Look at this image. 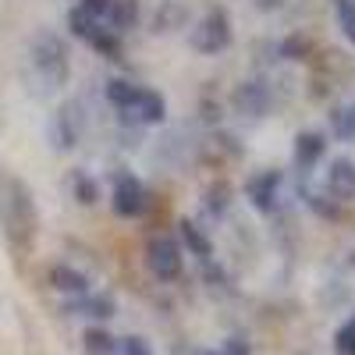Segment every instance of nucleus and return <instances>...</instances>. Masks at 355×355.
Masks as SVG:
<instances>
[{"label": "nucleus", "mask_w": 355, "mask_h": 355, "mask_svg": "<svg viewBox=\"0 0 355 355\" xmlns=\"http://www.w3.org/2000/svg\"><path fill=\"white\" fill-rule=\"evenodd\" d=\"M202 206H206V214H210V217H224L227 206H231V189H227V182H217V185L206 189V192H202Z\"/></svg>", "instance_id": "nucleus-21"}, {"label": "nucleus", "mask_w": 355, "mask_h": 355, "mask_svg": "<svg viewBox=\"0 0 355 355\" xmlns=\"http://www.w3.org/2000/svg\"><path fill=\"white\" fill-rule=\"evenodd\" d=\"M331 132L341 142H355V103H341L331 110Z\"/></svg>", "instance_id": "nucleus-19"}, {"label": "nucleus", "mask_w": 355, "mask_h": 355, "mask_svg": "<svg viewBox=\"0 0 355 355\" xmlns=\"http://www.w3.org/2000/svg\"><path fill=\"white\" fill-rule=\"evenodd\" d=\"M146 266H150V274L157 281H174L182 274V245L167 239V234H153L146 242Z\"/></svg>", "instance_id": "nucleus-5"}, {"label": "nucleus", "mask_w": 355, "mask_h": 355, "mask_svg": "<svg viewBox=\"0 0 355 355\" xmlns=\"http://www.w3.org/2000/svg\"><path fill=\"white\" fill-rule=\"evenodd\" d=\"M299 196H302V202L309 206V210H316L320 217H338V206H334V202H327V196L316 192L309 182H302V185H299Z\"/></svg>", "instance_id": "nucleus-24"}, {"label": "nucleus", "mask_w": 355, "mask_h": 355, "mask_svg": "<svg viewBox=\"0 0 355 355\" xmlns=\"http://www.w3.org/2000/svg\"><path fill=\"white\" fill-rule=\"evenodd\" d=\"M185 25V8L174 4V0H164L157 18H153V33H174V28Z\"/></svg>", "instance_id": "nucleus-20"}, {"label": "nucleus", "mask_w": 355, "mask_h": 355, "mask_svg": "<svg viewBox=\"0 0 355 355\" xmlns=\"http://www.w3.org/2000/svg\"><path fill=\"white\" fill-rule=\"evenodd\" d=\"M174 355H210V352H202V348H178Z\"/></svg>", "instance_id": "nucleus-31"}, {"label": "nucleus", "mask_w": 355, "mask_h": 355, "mask_svg": "<svg viewBox=\"0 0 355 355\" xmlns=\"http://www.w3.org/2000/svg\"><path fill=\"white\" fill-rule=\"evenodd\" d=\"M82 8H85L89 15H96V18H107V11H110V0H82Z\"/></svg>", "instance_id": "nucleus-30"}, {"label": "nucleus", "mask_w": 355, "mask_h": 355, "mask_svg": "<svg viewBox=\"0 0 355 355\" xmlns=\"http://www.w3.org/2000/svg\"><path fill=\"white\" fill-rule=\"evenodd\" d=\"M117 355H153V348H150V341H146V338L128 334V338L117 341Z\"/></svg>", "instance_id": "nucleus-26"}, {"label": "nucleus", "mask_w": 355, "mask_h": 355, "mask_svg": "<svg viewBox=\"0 0 355 355\" xmlns=\"http://www.w3.org/2000/svg\"><path fill=\"white\" fill-rule=\"evenodd\" d=\"M82 348H85V355H117V338L103 323H96V327H89L82 334Z\"/></svg>", "instance_id": "nucleus-15"}, {"label": "nucleus", "mask_w": 355, "mask_h": 355, "mask_svg": "<svg viewBox=\"0 0 355 355\" xmlns=\"http://www.w3.org/2000/svg\"><path fill=\"white\" fill-rule=\"evenodd\" d=\"M323 189H327V196H334L338 202H348L355 196V160L334 157L327 174H323Z\"/></svg>", "instance_id": "nucleus-11"}, {"label": "nucleus", "mask_w": 355, "mask_h": 355, "mask_svg": "<svg viewBox=\"0 0 355 355\" xmlns=\"http://www.w3.org/2000/svg\"><path fill=\"white\" fill-rule=\"evenodd\" d=\"M281 53H284V57H291V61H299V57L306 53V40H299V36L288 40V43L281 46Z\"/></svg>", "instance_id": "nucleus-29"}, {"label": "nucleus", "mask_w": 355, "mask_h": 355, "mask_svg": "<svg viewBox=\"0 0 355 355\" xmlns=\"http://www.w3.org/2000/svg\"><path fill=\"white\" fill-rule=\"evenodd\" d=\"M231 107H234V114L249 117V121H259V117H266V110H270V89L256 78H249L242 85H234Z\"/></svg>", "instance_id": "nucleus-6"}, {"label": "nucleus", "mask_w": 355, "mask_h": 355, "mask_svg": "<svg viewBox=\"0 0 355 355\" xmlns=\"http://www.w3.org/2000/svg\"><path fill=\"white\" fill-rule=\"evenodd\" d=\"M93 43V50L100 53V57H107V61H121V36L114 33V28H96V36L89 40Z\"/></svg>", "instance_id": "nucleus-22"}, {"label": "nucleus", "mask_w": 355, "mask_h": 355, "mask_svg": "<svg viewBox=\"0 0 355 355\" xmlns=\"http://www.w3.org/2000/svg\"><path fill=\"white\" fill-rule=\"evenodd\" d=\"M277 189H281V171H259L245 182V196L259 214H274L277 206Z\"/></svg>", "instance_id": "nucleus-10"}, {"label": "nucleus", "mask_w": 355, "mask_h": 355, "mask_svg": "<svg viewBox=\"0 0 355 355\" xmlns=\"http://www.w3.org/2000/svg\"><path fill=\"white\" fill-rule=\"evenodd\" d=\"M82 135V107L78 103H64L50 117V142L53 150H71Z\"/></svg>", "instance_id": "nucleus-7"}, {"label": "nucleus", "mask_w": 355, "mask_h": 355, "mask_svg": "<svg viewBox=\"0 0 355 355\" xmlns=\"http://www.w3.org/2000/svg\"><path fill=\"white\" fill-rule=\"evenodd\" d=\"M323 150H327V139H323L320 132H302L299 139H295V167H299L302 174L313 171L320 164Z\"/></svg>", "instance_id": "nucleus-13"}, {"label": "nucleus", "mask_w": 355, "mask_h": 355, "mask_svg": "<svg viewBox=\"0 0 355 355\" xmlns=\"http://www.w3.org/2000/svg\"><path fill=\"white\" fill-rule=\"evenodd\" d=\"M28 68H33V78L40 82L43 93H53V89L68 85L71 64H68L64 40L57 33H50V28H40V33L28 40Z\"/></svg>", "instance_id": "nucleus-2"}, {"label": "nucleus", "mask_w": 355, "mask_h": 355, "mask_svg": "<svg viewBox=\"0 0 355 355\" xmlns=\"http://www.w3.org/2000/svg\"><path fill=\"white\" fill-rule=\"evenodd\" d=\"M110 206L117 217H139L146 210V202H150V196H146V185L139 182V178L132 171H114L110 178Z\"/></svg>", "instance_id": "nucleus-4"}, {"label": "nucleus", "mask_w": 355, "mask_h": 355, "mask_svg": "<svg viewBox=\"0 0 355 355\" xmlns=\"http://www.w3.org/2000/svg\"><path fill=\"white\" fill-rule=\"evenodd\" d=\"M0 227H4L15 249H28L36 239V227H40L36 199L21 178H0Z\"/></svg>", "instance_id": "nucleus-1"}, {"label": "nucleus", "mask_w": 355, "mask_h": 355, "mask_svg": "<svg viewBox=\"0 0 355 355\" xmlns=\"http://www.w3.org/2000/svg\"><path fill=\"white\" fill-rule=\"evenodd\" d=\"M121 114H125V121H135V125H160L164 117H167V103H164L160 93H153V89L139 85V93H135L132 107L121 110Z\"/></svg>", "instance_id": "nucleus-8"}, {"label": "nucleus", "mask_w": 355, "mask_h": 355, "mask_svg": "<svg viewBox=\"0 0 355 355\" xmlns=\"http://www.w3.org/2000/svg\"><path fill=\"white\" fill-rule=\"evenodd\" d=\"M178 231H182V242H185V249L192 252V256H199V259H210V252H214V245H210V239L202 234V227L196 224V220H182L178 224Z\"/></svg>", "instance_id": "nucleus-16"}, {"label": "nucleus", "mask_w": 355, "mask_h": 355, "mask_svg": "<svg viewBox=\"0 0 355 355\" xmlns=\"http://www.w3.org/2000/svg\"><path fill=\"white\" fill-rule=\"evenodd\" d=\"M334 348H338V355H355V316L334 334Z\"/></svg>", "instance_id": "nucleus-27"}, {"label": "nucleus", "mask_w": 355, "mask_h": 355, "mask_svg": "<svg viewBox=\"0 0 355 355\" xmlns=\"http://www.w3.org/2000/svg\"><path fill=\"white\" fill-rule=\"evenodd\" d=\"M96 28H100V18L96 15H89L82 4H75L71 11H68V33L75 36V40H93L96 36Z\"/></svg>", "instance_id": "nucleus-17"}, {"label": "nucleus", "mask_w": 355, "mask_h": 355, "mask_svg": "<svg viewBox=\"0 0 355 355\" xmlns=\"http://www.w3.org/2000/svg\"><path fill=\"white\" fill-rule=\"evenodd\" d=\"M107 21L117 36L128 33V28L139 25V0H110V11H107Z\"/></svg>", "instance_id": "nucleus-14"}, {"label": "nucleus", "mask_w": 355, "mask_h": 355, "mask_svg": "<svg viewBox=\"0 0 355 355\" xmlns=\"http://www.w3.org/2000/svg\"><path fill=\"white\" fill-rule=\"evenodd\" d=\"M68 189H71V196H75L82 206H93V202L100 199L96 178H89L85 171H71V174H68Z\"/></svg>", "instance_id": "nucleus-18"}, {"label": "nucleus", "mask_w": 355, "mask_h": 355, "mask_svg": "<svg viewBox=\"0 0 355 355\" xmlns=\"http://www.w3.org/2000/svg\"><path fill=\"white\" fill-rule=\"evenodd\" d=\"M217 355H252V345H249L245 338L234 334V338H227V341L220 345V352H217Z\"/></svg>", "instance_id": "nucleus-28"}, {"label": "nucleus", "mask_w": 355, "mask_h": 355, "mask_svg": "<svg viewBox=\"0 0 355 355\" xmlns=\"http://www.w3.org/2000/svg\"><path fill=\"white\" fill-rule=\"evenodd\" d=\"M50 284H53L57 291H61V295H68V299L89 295V277H85L82 270H75V266H68V263L50 266Z\"/></svg>", "instance_id": "nucleus-12"}, {"label": "nucleus", "mask_w": 355, "mask_h": 355, "mask_svg": "<svg viewBox=\"0 0 355 355\" xmlns=\"http://www.w3.org/2000/svg\"><path fill=\"white\" fill-rule=\"evenodd\" d=\"M135 93H139L135 82H125V78H110V82H107V100H110L117 110H128L132 100H135Z\"/></svg>", "instance_id": "nucleus-23"}, {"label": "nucleus", "mask_w": 355, "mask_h": 355, "mask_svg": "<svg viewBox=\"0 0 355 355\" xmlns=\"http://www.w3.org/2000/svg\"><path fill=\"white\" fill-rule=\"evenodd\" d=\"M64 313L68 316H85V320H110L117 313V302L110 291H89V295H78V299H68L64 302Z\"/></svg>", "instance_id": "nucleus-9"}, {"label": "nucleus", "mask_w": 355, "mask_h": 355, "mask_svg": "<svg viewBox=\"0 0 355 355\" xmlns=\"http://www.w3.org/2000/svg\"><path fill=\"white\" fill-rule=\"evenodd\" d=\"M334 15L348 43H355V0H334Z\"/></svg>", "instance_id": "nucleus-25"}, {"label": "nucleus", "mask_w": 355, "mask_h": 355, "mask_svg": "<svg viewBox=\"0 0 355 355\" xmlns=\"http://www.w3.org/2000/svg\"><path fill=\"white\" fill-rule=\"evenodd\" d=\"M189 43L199 50V53H220L231 46V18L224 8H210L189 33Z\"/></svg>", "instance_id": "nucleus-3"}]
</instances>
